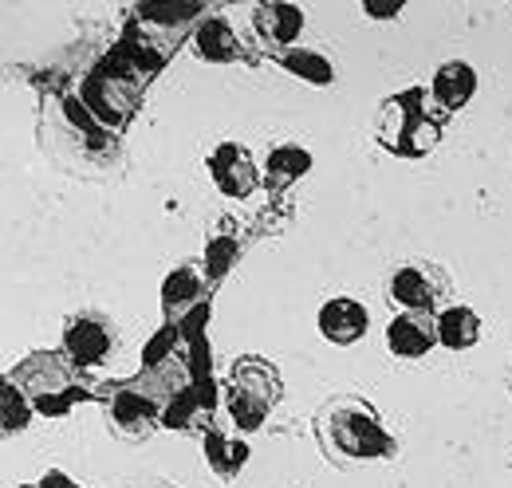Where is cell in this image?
<instances>
[{
    "label": "cell",
    "mask_w": 512,
    "mask_h": 488,
    "mask_svg": "<svg viewBox=\"0 0 512 488\" xmlns=\"http://www.w3.org/2000/svg\"><path fill=\"white\" fill-rule=\"evenodd\" d=\"M316 437H320L323 457L343 469L398 457V441L383 426L379 410L355 394H339L323 402V410L316 414Z\"/></svg>",
    "instance_id": "obj_1"
},
{
    "label": "cell",
    "mask_w": 512,
    "mask_h": 488,
    "mask_svg": "<svg viewBox=\"0 0 512 488\" xmlns=\"http://www.w3.org/2000/svg\"><path fill=\"white\" fill-rule=\"evenodd\" d=\"M430 91L426 87H406L398 95L383 99L379 119H375V138L386 154L394 158H426L438 138H442V119L426 111Z\"/></svg>",
    "instance_id": "obj_2"
},
{
    "label": "cell",
    "mask_w": 512,
    "mask_h": 488,
    "mask_svg": "<svg viewBox=\"0 0 512 488\" xmlns=\"http://www.w3.org/2000/svg\"><path fill=\"white\" fill-rule=\"evenodd\" d=\"M225 414L233 418V433H253V429L264 426V418L272 414V406L280 402L284 394V382H280V370L268 363V359H256V355H245L237 359L225 386Z\"/></svg>",
    "instance_id": "obj_3"
},
{
    "label": "cell",
    "mask_w": 512,
    "mask_h": 488,
    "mask_svg": "<svg viewBox=\"0 0 512 488\" xmlns=\"http://www.w3.org/2000/svg\"><path fill=\"white\" fill-rule=\"evenodd\" d=\"M386 300L402 311H438L449 300V276L430 260H406L386 280Z\"/></svg>",
    "instance_id": "obj_4"
},
{
    "label": "cell",
    "mask_w": 512,
    "mask_h": 488,
    "mask_svg": "<svg viewBox=\"0 0 512 488\" xmlns=\"http://www.w3.org/2000/svg\"><path fill=\"white\" fill-rule=\"evenodd\" d=\"M119 347V331L107 315L99 311H79L64 319V355L71 366H103Z\"/></svg>",
    "instance_id": "obj_5"
},
{
    "label": "cell",
    "mask_w": 512,
    "mask_h": 488,
    "mask_svg": "<svg viewBox=\"0 0 512 488\" xmlns=\"http://www.w3.org/2000/svg\"><path fill=\"white\" fill-rule=\"evenodd\" d=\"M205 170H209V182L217 185L221 197H229V201L253 197L256 185H260V166L253 162V150L245 142H233V138H221L205 154Z\"/></svg>",
    "instance_id": "obj_6"
},
{
    "label": "cell",
    "mask_w": 512,
    "mask_h": 488,
    "mask_svg": "<svg viewBox=\"0 0 512 488\" xmlns=\"http://www.w3.org/2000/svg\"><path fill=\"white\" fill-rule=\"evenodd\" d=\"M386 347L394 359H426L438 343V315L430 311H398L386 323Z\"/></svg>",
    "instance_id": "obj_7"
},
{
    "label": "cell",
    "mask_w": 512,
    "mask_h": 488,
    "mask_svg": "<svg viewBox=\"0 0 512 488\" xmlns=\"http://www.w3.org/2000/svg\"><path fill=\"white\" fill-rule=\"evenodd\" d=\"M205 268L201 264H178L166 284H162V315H166V327H182L190 311H201V296H205Z\"/></svg>",
    "instance_id": "obj_8"
},
{
    "label": "cell",
    "mask_w": 512,
    "mask_h": 488,
    "mask_svg": "<svg viewBox=\"0 0 512 488\" xmlns=\"http://www.w3.org/2000/svg\"><path fill=\"white\" fill-rule=\"evenodd\" d=\"M308 16L300 4H256L253 8V32L256 40L272 52H284V48H296L300 32H304Z\"/></svg>",
    "instance_id": "obj_9"
},
{
    "label": "cell",
    "mask_w": 512,
    "mask_h": 488,
    "mask_svg": "<svg viewBox=\"0 0 512 488\" xmlns=\"http://www.w3.org/2000/svg\"><path fill=\"white\" fill-rule=\"evenodd\" d=\"M367 323H371V311L359 304L355 296H331L316 315V327L327 343L335 347H351L367 335Z\"/></svg>",
    "instance_id": "obj_10"
},
{
    "label": "cell",
    "mask_w": 512,
    "mask_h": 488,
    "mask_svg": "<svg viewBox=\"0 0 512 488\" xmlns=\"http://www.w3.org/2000/svg\"><path fill=\"white\" fill-rule=\"evenodd\" d=\"M312 162H316V158H312L308 146H300V142H276V146L268 150L264 166H260V189H264V193H284V189H292L300 178L312 174Z\"/></svg>",
    "instance_id": "obj_11"
},
{
    "label": "cell",
    "mask_w": 512,
    "mask_h": 488,
    "mask_svg": "<svg viewBox=\"0 0 512 488\" xmlns=\"http://www.w3.org/2000/svg\"><path fill=\"white\" fill-rule=\"evenodd\" d=\"M190 48L197 60L205 63H245V44L237 36V28L225 16H205L190 36Z\"/></svg>",
    "instance_id": "obj_12"
},
{
    "label": "cell",
    "mask_w": 512,
    "mask_h": 488,
    "mask_svg": "<svg viewBox=\"0 0 512 488\" xmlns=\"http://www.w3.org/2000/svg\"><path fill=\"white\" fill-rule=\"evenodd\" d=\"M473 95H477V71H473V63H465V60L442 63V67L434 71V79H430V99H434V107H438L446 119L457 115L461 107H469Z\"/></svg>",
    "instance_id": "obj_13"
},
{
    "label": "cell",
    "mask_w": 512,
    "mask_h": 488,
    "mask_svg": "<svg viewBox=\"0 0 512 488\" xmlns=\"http://www.w3.org/2000/svg\"><path fill=\"white\" fill-rule=\"evenodd\" d=\"M162 426V410L142 398L138 390H119L115 402H111V429L127 441H138V437H150L154 429Z\"/></svg>",
    "instance_id": "obj_14"
},
{
    "label": "cell",
    "mask_w": 512,
    "mask_h": 488,
    "mask_svg": "<svg viewBox=\"0 0 512 488\" xmlns=\"http://www.w3.org/2000/svg\"><path fill=\"white\" fill-rule=\"evenodd\" d=\"M205 4L197 0H154V4H138L134 8V24H142L146 32H182V28H197L205 20Z\"/></svg>",
    "instance_id": "obj_15"
},
{
    "label": "cell",
    "mask_w": 512,
    "mask_h": 488,
    "mask_svg": "<svg viewBox=\"0 0 512 488\" xmlns=\"http://www.w3.org/2000/svg\"><path fill=\"white\" fill-rule=\"evenodd\" d=\"M268 60H276L292 79H304L312 87H331L339 75H335V63L331 56H323L320 48H308V44H296V48H284V52H272Z\"/></svg>",
    "instance_id": "obj_16"
},
{
    "label": "cell",
    "mask_w": 512,
    "mask_h": 488,
    "mask_svg": "<svg viewBox=\"0 0 512 488\" xmlns=\"http://www.w3.org/2000/svg\"><path fill=\"white\" fill-rule=\"evenodd\" d=\"M201 449H205V465H209L221 481H233V477L245 469V461H249V445H245L237 433H225V429H205Z\"/></svg>",
    "instance_id": "obj_17"
},
{
    "label": "cell",
    "mask_w": 512,
    "mask_h": 488,
    "mask_svg": "<svg viewBox=\"0 0 512 488\" xmlns=\"http://www.w3.org/2000/svg\"><path fill=\"white\" fill-rule=\"evenodd\" d=\"M438 343L446 351H469L481 343V315L465 304H446L438 311Z\"/></svg>",
    "instance_id": "obj_18"
},
{
    "label": "cell",
    "mask_w": 512,
    "mask_h": 488,
    "mask_svg": "<svg viewBox=\"0 0 512 488\" xmlns=\"http://www.w3.org/2000/svg\"><path fill=\"white\" fill-rule=\"evenodd\" d=\"M0 402H4V433H20V429H28L32 422V414H36V406H32V398H28V390L8 374L4 378V390H0Z\"/></svg>",
    "instance_id": "obj_19"
},
{
    "label": "cell",
    "mask_w": 512,
    "mask_h": 488,
    "mask_svg": "<svg viewBox=\"0 0 512 488\" xmlns=\"http://www.w3.org/2000/svg\"><path fill=\"white\" fill-rule=\"evenodd\" d=\"M241 260V248H237V237H229V233H213V241L205 244V280L209 284H217V280H225L229 272H233V264Z\"/></svg>",
    "instance_id": "obj_20"
},
{
    "label": "cell",
    "mask_w": 512,
    "mask_h": 488,
    "mask_svg": "<svg viewBox=\"0 0 512 488\" xmlns=\"http://www.w3.org/2000/svg\"><path fill=\"white\" fill-rule=\"evenodd\" d=\"M402 8H406L402 0H363V12H367V20H394Z\"/></svg>",
    "instance_id": "obj_21"
},
{
    "label": "cell",
    "mask_w": 512,
    "mask_h": 488,
    "mask_svg": "<svg viewBox=\"0 0 512 488\" xmlns=\"http://www.w3.org/2000/svg\"><path fill=\"white\" fill-rule=\"evenodd\" d=\"M24 488H83L79 481H71L64 469H48L40 481H32V485H24Z\"/></svg>",
    "instance_id": "obj_22"
}]
</instances>
